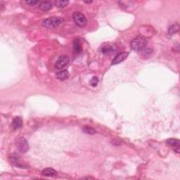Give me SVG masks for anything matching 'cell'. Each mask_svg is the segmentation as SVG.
<instances>
[{"label":"cell","instance_id":"e0dca14e","mask_svg":"<svg viewBox=\"0 0 180 180\" xmlns=\"http://www.w3.org/2000/svg\"><path fill=\"white\" fill-rule=\"evenodd\" d=\"M98 82H99V80H98L97 77H92V79L91 80V81H90V84L92 87H96V85H97Z\"/></svg>","mask_w":180,"mask_h":180},{"label":"cell","instance_id":"9c48e42d","mask_svg":"<svg viewBox=\"0 0 180 180\" xmlns=\"http://www.w3.org/2000/svg\"><path fill=\"white\" fill-rule=\"evenodd\" d=\"M23 126V120L20 117H16L12 122V127L14 130L20 129Z\"/></svg>","mask_w":180,"mask_h":180},{"label":"cell","instance_id":"8fae6325","mask_svg":"<svg viewBox=\"0 0 180 180\" xmlns=\"http://www.w3.org/2000/svg\"><path fill=\"white\" fill-rule=\"evenodd\" d=\"M73 51L75 53H80L82 51L81 42L78 39H75L73 42Z\"/></svg>","mask_w":180,"mask_h":180},{"label":"cell","instance_id":"3957f363","mask_svg":"<svg viewBox=\"0 0 180 180\" xmlns=\"http://www.w3.org/2000/svg\"><path fill=\"white\" fill-rule=\"evenodd\" d=\"M73 18L76 25L79 27H85L87 23V20L82 14L80 12H75L73 15Z\"/></svg>","mask_w":180,"mask_h":180},{"label":"cell","instance_id":"30bf717a","mask_svg":"<svg viewBox=\"0 0 180 180\" xmlns=\"http://www.w3.org/2000/svg\"><path fill=\"white\" fill-rule=\"evenodd\" d=\"M42 175L46 176V177H54L57 174V172L54 169L51 168H47L44 169L42 172Z\"/></svg>","mask_w":180,"mask_h":180},{"label":"cell","instance_id":"4fadbf2b","mask_svg":"<svg viewBox=\"0 0 180 180\" xmlns=\"http://www.w3.org/2000/svg\"><path fill=\"white\" fill-rule=\"evenodd\" d=\"M179 25L178 23H175L174 24V25H171L168 29V35H170V36H172V35L175 34L176 33H177L178 31H179Z\"/></svg>","mask_w":180,"mask_h":180},{"label":"cell","instance_id":"5b68a950","mask_svg":"<svg viewBox=\"0 0 180 180\" xmlns=\"http://www.w3.org/2000/svg\"><path fill=\"white\" fill-rule=\"evenodd\" d=\"M17 146L18 150L21 152V153H26L29 149V144L27 143V140L25 138H20L17 141Z\"/></svg>","mask_w":180,"mask_h":180},{"label":"cell","instance_id":"277c9868","mask_svg":"<svg viewBox=\"0 0 180 180\" xmlns=\"http://www.w3.org/2000/svg\"><path fill=\"white\" fill-rule=\"evenodd\" d=\"M69 61L70 59L68 56H61L58 59L56 62L55 68H57V69H61V68L67 66L68 64V63H69Z\"/></svg>","mask_w":180,"mask_h":180},{"label":"cell","instance_id":"5bb4252c","mask_svg":"<svg viewBox=\"0 0 180 180\" xmlns=\"http://www.w3.org/2000/svg\"><path fill=\"white\" fill-rule=\"evenodd\" d=\"M69 1H62V0H57L55 1V5L56 7H58V8H64L65 7H66L68 4Z\"/></svg>","mask_w":180,"mask_h":180},{"label":"cell","instance_id":"6da1fadb","mask_svg":"<svg viewBox=\"0 0 180 180\" xmlns=\"http://www.w3.org/2000/svg\"><path fill=\"white\" fill-rule=\"evenodd\" d=\"M64 22V19L59 17H53L49 18L43 20L42 22V25L47 28H55L58 27L61 23Z\"/></svg>","mask_w":180,"mask_h":180},{"label":"cell","instance_id":"2e32d148","mask_svg":"<svg viewBox=\"0 0 180 180\" xmlns=\"http://www.w3.org/2000/svg\"><path fill=\"white\" fill-rule=\"evenodd\" d=\"M82 130L85 133L88 134H94L96 133V131L94 130L93 128L89 127V126H85V127H83Z\"/></svg>","mask_w":180,"mask_h":180},{"label":"cell","instance_id":"8992f818","mask_svg":"<svg viewBox=\"0 0 180 180\" xmlns=\"http://www.w3.org/2000/svg\"><path fill=\"white\" fill-rule=\"evenodd\" d=\"M128 55H129V53L127 52H122L119 53V54L117 55L115 57L114 59L112 61V64H111V65H116L122 62V61H125V59H127Z\"/></svg>","mask_w":180,"mask_h":180},{"label":"cell","instance_id":"7c38bea8","mask_svg":"<svg viewBox=\"0 0 180 180\" xmlns=\"http://www.w3.org/2000/svg\"><path fill=\"white\" fill-rule=\"evenodd\" d=\"M68 75H69V74H68V70H62V71L57 73L56 75V77L59 80H66L68 77Z\"/></svg>","mask_w":180,"mask_h":180},{"label":"cell","instance_id":"9a60e30c","mask_svg":"<svg viewBox=\"0 0 180 180\" xmlns=\"http://www.w3.org/2000/svg\"><path fill=\"white\" fill-rule=\"evenodd\" d=\"M101 51L103 54H109V53H112L113 51V47H111V46L107 45L102 48Z\"/></svg>","mask_w":180,"mask_h":180},{"label":"cell","instance_id":"ac0fdd59","mask_svg":"<svg viewBox=\"0 0 180 180\" xmlns=\"http://www.w3.org/2000/svg\"><path fill=\"white\" fill-rule=\"evenodd\" d=\"M38 2V1H25V3H26L27 4L30 5V6H34V5L37 4Z\"/></svg>","mask_w":180,"mask_h":180},{"label":"cell","instance_id":"7a4b0ae2","mask_svg":"<svg viewBox=\"0 0 180 180\" xmlns=\"http://www.w3.org/2000/svg\"><path fill=\"white\" fill-rule=\"evenodd\" d=\"M146 44V41L144 38L138 37V38L134 39L131 42V47L134 51H141L145 48Z\"/></svg>","mask_w":180,"mask_h":180},{"label":"cell","instance_id":"52a82bcc","mask_svg":"<svg viewBox=\"0 0 180 180\" xmlns=\"http://www.w3.org/2000/svg\"><path fill=\"white\" fill-rule=\"evenodd\" d=\"M167 144L170 145L174 148V151L176 153H179V140H176V139H169L167 140Z\"/></svg>","mask_w":180,"mask_h":180},{"label":"cell","instance_id":"ba28073f","mask_svg":"<svg viewBox=\"0 0 180 180\" xmlns=\"http://www.w3.org/2000/svg\"><path fill=\"white\" fill-rule=\"evenodd\" d=\"M52 3L49 1H42L40 4V9L43 12H47V11H49L50 9H52Z\"/></svg>","mask_w":180,"mask_h":180},{"label":"cell","instance_id":"d6986e66","mask_svg":"<svg viewBox=\"0 0 180 180\" xmlns=\"http://www.w3.org/2000/svg\"><path fill=\"white\" fill-rule=\"evenodd\" d=\"M85 3H92V1H85Z\"/></svg>","mask_w":180,"mask_h":180}]
</instances>
